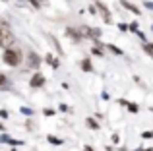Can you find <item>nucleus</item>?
<instances>
[{"instance_id": "f8f14e48", "label": "nucleus", "mask_w": 153, "mask_h": 151, "mask_svg": "<svg viewBox=\"0 0 153 151\" xmlns=\"http://www.w3.org/2000/svg\"><path fill=\"white\" fill-rule=\"evenodd\" d=\"M108 49H111V50H112V53H116V54H120V53H122V50H118V49H116V47H112V45H111V47H108Z\"/></svg>"}, {"instance_id": "20e7f679", "label": "nucleus", "mask_w": 153, "mask_h": 151, "mask_svg": "<svg viewBox=\"0 0 153 151\" xmlns=\"http://www.w3.org/2000/svg\"><path fill=\"white\" fill-rule=\"evenodd\" d=\"M27 60H29L31 68H37V66H39V56L35 53H29V58H27Z\"/></svg>"}, {"instance_id": "4468645a", "label": "nucleus", "mask_w": 153, "mask_h": 151, "mask_svg": "<svg viewBox=\"0 0 153 151\" xmlns=\"http://www.w3.org/2000/svg\"><path fill=\"white\" fill-rule=\"evenodd\" d=\"M45 114H47V116H52V114H54V110H51V109H47V110H45Z\"/></svg>"}, {"instance_id": "f257e3e1", "label": "nucleus", "mask_w": 153, "mask_h": 151, "mask_svg": "<svg viewBox=\"0 0 153 151\" xmlns=\"http://www.w3.org/2000/svg\"><path fill=\"white\" fill-rule=\"evenodd\" d=\"M22 50L19 49H8L4 50V62H6L8 66H19V62H22Z\"/></svg>"}, {"instance_id": "7ed1b4c3", "label": "nucleus", "mask_w": 153, "mask_h": 151, "mask_svg": "<svg viewBox=\"0 0 153 151\" xmlns=\"http://www.w3.org/2000/svg\"><path fill=\"white\" fill-rule=\"evenodd\" d=\"M43 83H45V76L43 74H35L31 78V87H41Z\"/></svg>"}, {"instance_id": "39448f33", "label": "nucleus", "mask_w": 153, "mask_h": 151, "mask_svg": "<svg viewBox=\"0 0 153 151\" xmlns=\"http://www.w3.org/2000/svg\"><path fill=\"white\" fill-rule=\"evenodd\" d=\"M68 35H70L72 39H76V41L79 39V33H78V31H74V29H68Z\"/></svg>"}, {"instance_id": "423d86ee", "label": "nucleus", "mask_w": 153, "mask_h": 151, "mask_svg": "<svg viewBox=\"0 0 153 151\" xmlns=\"http://www.w3.org/2000/svg\"><path fill=\"white\" fill-rule=\"evenodd\" d=\"M87 126H89V128H93V130H97L99 126H97V122L95 120H91V118H87Z\"/></svg>"}, {"instance_id": "1a4fd4ad", "label": "nucleus", "mask_w": 153, "mask_h": 151, "mask_svg": "<svg viewBox=\"0 0 153 151\" xmlns=\"http://www.w3.org/2000/svg\"><path fill=\"white\" fill-rule=\"evenodd\" d=\"M49 141H52V144H54V145H60V144H62V141H60V140H56V138H52V136H49Z\"/></svg>"}, {"instance_id": "f03ea898", "label": "nucleus", "mask_w": 153, "mask_h": 151, "mask_svg": "<svg viewBox=\"0 0 153 151\" xmlns=\"http://www.w3.org/2000/svg\"><path fill=\"white\" fill-rule=\"evenodd\" d=\"M14 43V35L6 29V27H0V45L2 47H10Z\"/></svg>"}, {"instance_id": "9b49d317", "label": "nucleus", "mask_w": 153, "mask_h": 151, "mask_svg": "<svg viewBox=\"0 0 153 151\" xmlns=\"http://www.w3.org/2000/svg\"><path fill=\"white\" fill-rule=\"evenodd\" d=\"M4 83H6V76L0 74V85H4Z\"/></svg>"}, {"instance_id": "0eeeda50", "label": "nucleus", "mask_w": 153, "mask_h": 151, "mask_svg": "<svg viewBox=\"0 0 153 151\" xmlns=\"http://www.w3.org/2000/svg\"><path fill=\"white\" fill-rule=\"evenodd\" d=\"M82 66H83V70H85V72H89V70H91V62L89 60H83Z\"/></svg>"}, {"instance_id": "9d476101", "label": "nucleus", "mask_w": 153, "mask_h": 151, "mask_svg": "<svg viewBox=\"0 0 153 151\" xmlns=\"http://www.w3.org/2000/svg\"><path fill=\"white\" fill-rule=\"evenodd\" d=\"M31 2H33V6H43V0H31Z\"/></svg>"}, {"instance_id": "ddd939ff", "label": "nucleus", "mask_w": 153, "mask_h": 151, "mask_svg": "<svg viewBox=\"0 0 153 151\" xmlns=\"http://www.w3.org/2000/svg\"><path fill=\"white\" fill-rule=\"evenodd\" d=\"M146 50H147L149 54H153V45H146Z\"/></svg>"}, {"instance_id": "6e6552de", "label": "nucleus", "mask_w": 153, "mask_h": 151, "mask_svg": "<svg viewBox=\"0 0 153 151\" xmlns=\"http://www.w3.org/2000/svg\"><path fill=\"white\" fill-rule=\"evenodd\" d=\"M122 4H124V6L128 8V10H132V12H136V14H138V8H134V6H132L130 2H122Z\"/></svg>"}]
</instances>
